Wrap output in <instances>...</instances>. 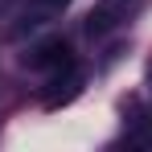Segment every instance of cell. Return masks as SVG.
<instances>
[{"instance_id":"3957f363","label":"cell","mask_w":152,"mask_h":152,"mask_svg":"<svg viewBox=\"0 0 152 152\" xmlns=\"http://www.w3.org/2000/svg\"><path fill=\"white\" fill-rule=\"evenodd\" d=\"M45 4H50V8H62V4H70V0H45Z\"/></svg>"},{"instance_id":"7a4b0ae2","label":"cell","mask_w":152,"mask_h":152,"mask_svg":"<svg viewBox=\"0 0 152 152\" xmlns=\"http://www.w3.org/2000/svg\"><path fill=\"white\" fill-rule=\"evenodd\" d=\"M111 25H115V12H111V8H95V12L86 17V29H91V33H107Z\"/></svg>"},{"instance_id":"277c9868","label":"cell","mask_w":152,"mask_h":152,"mask_svg":"<svg viewBox=\"0 0 152 152\" xmlns=\"http://www.w3.org/2000/svg\"><path fill=\"white\" fill-rule=\"evenodd\" d=\"M4 4H8V0H0V8H4Z\"/></svg>"},{"instance_id":"6da1fadb","label":"cell","mask_w":152,"mask_h":152,"mask_svg":"<svg viewBox=\"0 0 152 152\" xmlns=\"http://www.w3.org/2000/svg\"><path fill=\"white\" fill-rule=\"evenodd\" d=\"M29 66L62 74V70H70V45H66V41H45V45H37V50H33Z\"/></svg>"}]
</instances>
